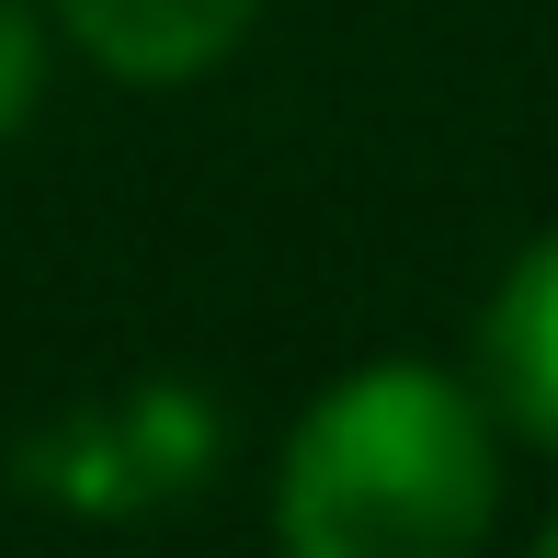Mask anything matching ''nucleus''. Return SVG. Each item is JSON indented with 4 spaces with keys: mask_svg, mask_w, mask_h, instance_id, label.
<instances>
[{
    "mask_svg": "<svg viewBox=\"0 0 558 558\" xmlns=\"http://www.w3.org/2000/svg\"><path fill=\"white\" fill-rule=\"evenodd\" d=\"M536 558H558V513H547V536H536Z\"/></svg>",
    "mask_w": 558,
    "mask_h": 558,
    "instance_id": "39448f33",
    "label": "nucleus"
},
{
    "mask_svg": "<svg viewBox=\"0 0 558 558\" xmlns=\"http://www.w3.org/2000/svg\"><path fill=\"white\" fill-rule=\"evenodd\" d=\"M46 12H58V35L92 69H114L137 92H171V81H206L217 58H240L263 0H46Z\"/></svg>",
    "mask_w": 558,
    "mask_h": 558,
    "instance_id": "f03ea898",
    "label": "nucleus"
},
{
    "mask_svg": "<svg viewBox=\"0 0 558 558\" xmlns=\"http://www.w3.org/2000/svg\"><path fill=\"white\" fill-rule=\"evenodd\" d=\"M478 365H490V399L513 411V434L558 445V228L536 251H513V274L490 286Z\"/></svg>",
    "mask_w": 558,
    "mask_h": 558,
    "instance_id": "7ed1b4c3",
    "label": "nucleus"
},
{
    "mask_svg": "<svg viewBox=\"0 0 558 558\" xmlns=\"http://www.w3.org/2000/svg\"><path fill=\"white\" fill-rule=\"evenodd\" d=\"M35 92H46V12L35 0H0V137L35 114Z\"/></svg>",
    "mask_w": 558,
    "mask_h": 558,
    "instance_id": "20e7f679",
    "label": "nucleus"
},
{
    "mask_svg": "<svg viewBox=\"0 0 558 558\" xmlns=\"http://www.w3.org/2000/svg\"><path fill=\"white\" fill-rule=\"evenodd\" d=\"M501 513V434L422 353L353 365L296 411L274 468L286 558H478Z\"/></svg>",
    "mask_w": 558,
    "mask_h": 558,
    "instance_id": "f257e3e1",
    "label": "nucleus"
}]
</instances>
